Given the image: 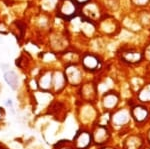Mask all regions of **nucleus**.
Returning <instances> with one entry per match:
<instances>
[{"label":"nucleus","mask_w":150,"mask_h":149,"mask_svg":"<svg viewBox=\"0 0 150 149\" xmlns=\"http://www.w3.org/2000/svg\"><path fill=\"white\" fill-rule=\"evenodd\" d=\"M130 115L137 124H142L148 120L150 113L148 109L143 105H134L130 109Z\"/></svg>","instance_id":"obj_6"},{"label":"nucleus","mask_w":150,"mask_h":149,"mask_svg":"<svg viewBox=\"0 0 150 149\" xmlns=\"http://www.w3.org/2000/svg\"><path fill=\"white\" fill-rule=\"evenodd\" d=\"M148 140H149V142H150V131H149V134H148Z\"/></svg>","instance_id":"obj_19"},{"label":"nucleus","mask_w":150,"mask_h":149,"mask_svg":"<svg viewBox=\"0 0 150 149\" xmlns=\"http://www.w3.org/2000/svg\"><path fill=\"white\" fill-rule=\"evenodd\" d=\"M52 77L53 73L50 70H45L41 72L39 78L37 80V84L40 87V89L43 91H49L52 88Z\"/></svg>","instance_id":"obj_8"},{"label":"nucleus","mask_w":150,"mask_h":149,"mask_svg":"<svg viewBox=\"0 0 150 149\" xmlns=\"http://www.w3.org/2000/svg\"><path fill=\"white\" fill-rule=\"evenodd\" d=\"M120 102V97L114 91H107L102 97V106L106 111L115 110Z\"/></svg>","instance_id":"obj_4"},{"label":"nucleus","mask_w":150,"mask_h":149,"mask_svg":"<svg viewBox=\"0 0 150 149\" xmlns=\"http://www.w3.org/2000/svg\"><path fill=\"white\" fill-rule=\"evenodd\" d=\"M6 104H7V106H11V107H12V101H11L10 99H8V100H7Z\"/></svg>","instance_id":"obj_16"},{"label":"nucleus","mask_w":150,"mask_h":149,"mask_svg":"<svg viewBox=\"0 0 150 149\" xmlns=\"http://www.w3.org/2000/svg\"><path fill=\"white\" fill-rule=\"evenodd\" d=\"M93 143L91 132L87 130H80L74 136L72 144L75 149H88Z\"/></svg>","instance_id":"obj_3"},{"label":"nucleus","mask_w":150,"mask_h":149,"mask_svg":"<svg viewBox=\"0 0 150 149\" xmlns=\"http://www.w3.org/2000/svg\"><path fill=\"white\" fill-rule=\"evenodd\" d=\"M54 149H75L73 147V144L69 143L67 141H61V142L57 143Z\"/></svg>","instance_id":"obj_15"},{"label":"nucleus","mask_w":150,"mask_h":149,"mask_svg":"<svg viewBox=\"0 0 150 149\" xmlns=\"http://www.w3.org/2000/svg\"><path fill=\"white\" fill-rule=\"evenodd\" d=\"M100 149H114V148H111V147H106V146H104V147L100 148Z\"/></svg>","instance_id":"obj_18"},{"label":"nucleus","mask_w":150,"mask_h":149,"mask_svg":"<svg viewBox=\"0 0 150 149\" xmlns=\"http://www.w3.org/2000/svg\"><path fill=\"white\" fill-rule=\"evenodd\" d=\"M66 83H67V81H66V78H65V75L61 71H56L53 74L52 88L54 89V91L56 93H59L60 91L63 90Z\"/></svg>","instance_id":"obj_10"},{"label":"nucleus","mask_w":150,"mask_h":149,"mask_svg":"<svg viewBox=\"0 0 150 149\" xmlns=\"http://www.w3.org/2000/svg\"><path fill=\"white\" fill-rule=\"evenodd\" d=\"M4 80L6 81V83L12 88L13 90H16L18 88L19 85V78L18 75L16 74V72L9 70L6 71L4 73Z\"/></svg>","instance_id":"obj_12"},{"label":"nucleus","mask_w":150,"mask_h":149,"mask_svg":"<svg viewBox=\"0 0 150 149\" xmlns=\"http://www.w3.org/2000/svg\"><path fill=\"white\" fill-rule=\"evenodd\" d=\"M138 99L142 103H150V84L143 86L139 90Z\"/></svg>","instance_id":"obj_13"},{"label":"nucleus","mask_w":150,"mask_h":149,"mask_svg":"<svg viewBox=\"0 0 150 149\" xmlns=\"http://www.w3.org/2000/svg\"><path fill=\"white\" fill-rule=\"evenodd\" d=\"M124 59L127 62L134 63V62H137L138 60H140V54L137 53V52H126L124 54Z\"/></svg>","instance_id":"obj_14"},{"label":"nucleus","mask_w":150,"mask_h":149,"mask_svg":"<svg viewBox=\"0 0 150 149\" xmlns=\"http://www.w3.org/2000/svg\"><path fill=\"white\" fill-rule=\"evenodd\" d=\"M82 64H83V67L86 70L95 71V70H97L100 62H99L97 57H95L94 55L88 54L83 57V59H82Z\"/></svg>","instance_id":"obj_11"},{"label":"nucleus","mask_w":150,"mask_h":149,"mask_svg":"<svg viewBox=\"0 0 150 149\" xmlns=\"http://www.w3.org/2000/svg\"><path fill=\"white\" fill-rule=\"evenodd\" d=\"M91 135H92L93 143L99 146L105 145L111 137L109 128L107 126L100 125V124H97L94 127L93 131L91 132Z\"/></svg>","instance_id":"obj_2"},{"label":"nucleus","mask_w":150,"mask_h":149,"mask_svg":"<svg viewBox=\"0 0 150 149\" xmlns=\"http://www.w3.org/2000/svg\"><path fill=\"white\" fill-rule=\"evenodd\" d=\"M97 95H98V90L94 84L88 83L82 86L81 98L85 102H93L97 98Z\"/></svg>","instance_id":"obj_7"},{"label":"nucleus","mask_w":150,"mask_h":149,"mask_svg":"<svg viewBox=\"0 0 150 149\" xmlns=\"http://www.w3.org/2000/svg\"><path fill=\"white\" fill-rule=\"evenodd\" d=\"M147 57H148V58L150 59V48H149V49H148V51H147Z\"/></svg>","instance_id":"obj_17"},{"label":"nucleus","mask_w":150,"mask_h":149,"mask_svg":"<svg viewBox=\"0 0 150 149\" xmlns=\"http://www.w3.org/2000/svg\"><path fill=\"white\" fill-rule=\"evenodd\" d=\"M66 81L73 86H77L82 81V72L78 67L75 65H69L66 67L64 72Z\"/></svg>","instance_id":"obj_5"},{"label":"nucleus","mask_w":150,"mask_h":149,"mask_svg":"<svg viewBox=\"0 0 150 149\" xmlns=\"http://www.w3.org/2000/svg\"><path fill=\"white\" fill-rule=\"evenodd\" d=\"M144 139L140 135L132 134L129 135L124 140V148L125 149H143L144 147Z\"/></svg>","instance_id":"obj_9"},{"label":"nucleus","mask_w":150,"mask_h":149,"mask_svg":"<svg viewBox=\"0 0 150 149\" xmlns=\"http://www.w3.org/2000/svg\"><path fill=\"white\" fill-rule=\"evenodd\" d=\"M131 115L130 110L126 108H120V109L113 110L112 114L110 115V123L114 128L121 129L126 127L130 123Z\"/></svg>","instance_id":"obj_1"}]
</instances>
